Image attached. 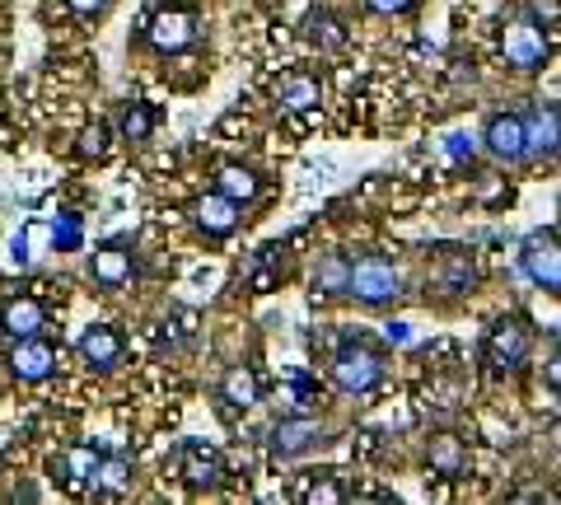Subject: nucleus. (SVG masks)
<instances>
[{
	"instance_id": "nucleus-1",
	"label": "nucleus",
	"mask_w": 561,
	"mask_h": 505,
	"mask_svg": "<svg viewBox=\"0 0 561 505\" xmlns=\"http://www.w3.org/2000/svg\"><path fill=\"white\" fill-rule=\"evenodd\" d=\"M534 352V323L524 313H501L482 337V365L491 375H519Z\"/></svg>"
},
{
	"instance_id": "nucleus-2",
	"label": "nucleus",
	"mask_w": 561,
	"mask_h": 505,
	"mask_svg": "<svg viewBox=\"0 0 561 505\" xmlns=\"http://www.w3.org/2000/svg\"><path fill=\"white\" fill-rule=\"evenodd\" d=\"M402 290H408V282H402V267L393 263V257H383V253L351 257V282H346L351 300H360L370 309H383V305H393Z\"/></svg>"
},
{
	"instance_id": "nucleus-3",
	"label": "nucleus",
	"mask_w": 561,
	"mask_h": 505,
	"mask_svg": "<svg viewBox=\"0 0 561 505\" xmlns=\"http://www.w3.org/2000/svg\"><path fill=\"white\" fill-rule=\"evenodd\" d=\"M332 385L342 393H370L383 385V352L365 337H351L332 356Z\"/></svg>"
},
{
	"instance_id": "nucleus-4",
	"label": "nucleus",
	"mask_w": 561,
	"mask_h": 505,
	"mask_svg": "<svg viewBox=\"0 0 561 505\" xmlns=\"http://www.w3.org/2000/svg\"><path fill=\"white\" fill-rule=\"evenodd\" d=\"M519 272L538 290L561 295V234L557 230H529L519 239Z\"/></svg>"
},
{
	"instance_id": "nucleus-5",
	"label": "nucleus",
	"mask_w": 561,
	"mask_h": 505,
	"mask_svg": "<svg viewBox=\"0 0 561 505\" xmlns=\"http://www.w3.org/2000/svg\"><path fill=\"white\" fill-rule=\"evenodd\" d=\"M548 51L552 47H548V38H542V24H534L529 14H511V20H505V28H501V57H505V66L534 76V71L548 66Z\"/></svg>"
},
{
	"instance_id": "nucleus-6",
	"label": "nucleus",
	"mask_w": 561,
	"mask_h": 505,
	"mask_svg": "<svg viewBox=\"0 0 561 505\" xmlns=\"http://www.w3.org/2000/svg\"><path fill=\"white\" fill-rule=\"evenodd\" d=\"M482 150L496 164H529V146H524V113H486L482 122Z\"/></svg>"
},
{
	"instance_id": "nucleus-7",
	"label": "nucleus",
	"mask_w": 561,
	"mask_h": 505,
	"mask_svg": "<svg viewBox=\"0 0 561 505\" xmlns=\"http://www.w3.org/2000/svg\"><path fill=\"white\" fill-rule=\"evenodd\" d=\"M524 146H529V164H552L561 154V108L557 103L534 99L524 108Z\"/></svg>"
},
{
	"instance_id": "nucleus-8",
	"label": "nucleus",
	"mask_w": 561,
	"mask_h": 505,
	"mask_svg": "<svg viewBox=\"0 0 561 505\" xmlns=\"http://www.w3.org/2000/svg\"><path fill=\"white\" fill-rule=\"evenodd\" d=\"M323 440H328V422H323V416H280V422L272 426V435H267V445H272L276 459H300V455H309V449L323 445Z\"/></svg>"
},
{
	"instance_id": "nucleus-9",
	"label": "nucleus",
	"mask_w": 561,
	"mask_h": 505,
	"mask_svg": "<svg viewBox=\"0 0 561 505\" xmlns=\"http://www.w3.org/2000/svg\"><path fill=\"white\" fill-rule=\"evenodd\" d=\"M76 352H80V360L90 365V370L108 375V370H117V365H122V356H127V337H122L113 323H90L80 333Z\"/></svg>"
},
{
	"instance_id": "nucleus-10",
	"label": "nucleus",
	"mask_w": 561,
	"mask_h": 505,
	"mask_svg": "<svg viewBox=\"0 0 561 505\" xmlns=\"http://www.w3.org/2000/svg\"><path fill=\"white\" fill-rule=\"evenodd\" d=\"M179 473H183V482L192 486V492H216V486L225 482V459H220V449H210L202 440H187L179 449Z\"/></svg>"
},
{
	"instance_id": "nucleus-11",
	"label": "nucleus",
	"mask_w": 561,
	"mask_h": 505,
	"mask_svg": "<svg viewBox=\"0 0 561 505\" xmlns=\"http://www.w3.org/2000/svg\"><path fill=\"white\" fill-rule=\"evenodd\" d=\"M5 365H10V375L20 379V385H38V379H47L51 370H57V352H51V342H43V333L38 337H20Z\"/></svg>"
},
{
	"instance_id": "nucleus-12",
	"label": "nucleus",
	"mask_w": 561,
	"mask_h": 505,
	"mask_svg": "<svg viewBox=\"0 0 561 505\" xmlns=\"http://www.w3.org/2000/svg\"><path fill=\"white\" fill-rule=\"evenodd\" d=\"M90 272H94V282L103 290H122L136 276V253L122 239H108V243H99V249H94Z\"/></svg>"
},
{
	"instance_id": "nucleus-13",
	"label": "nucleus",
	"mask_w": 561,
	"mask_h": 505,
	"mask_svg": "<svg viewBox=\"0 0 561 505\" xmlns=\"http://www.w3.org/2000/svg\"><path fill=\"white\" fill-rule=\"evenodd\" d=\"M192 38H197L192 10H160L150 20V43L160 51H183V47H192Z\"/></svg>"
},
{
	"instance_id": "nucleus-14",
	"label": "nucleus",
	"mask_w": 561,
	"mask_h": 505,
	"mask_svg": "<svg viewBox=\"0 0 561 505\" xmlns=\"http://www.w3.org/2000/svg\"><path fill=\"white\" fill-rule=\"evenodd\" d=\"M192 216H197L202 234L225 239V234H234V225H239V202L225 197V193H210V197H202L197 206H192Z\"/></svg>"
},
{
	"instance_id": "nucleus-15",
	"label": "nucleus",
	"mask_w": 561,
	"mask_h": 505,
	"mask_svg": "<svg viewBox=\"0 0 561 505\" xmlns=\"http://www.w3.org/2000/svg\"><path fill=\"white\" fill-rule=\"evenodd\" d=\"M0 328H5V337H38L47 328V309L33 300V295H20V300H10L5 309H0Z\"/></svg>"
},
{
	"instance_id": "nucleus-16",
	"label": "nucleus",
	"mask_w": 561,
	"mask_h": 505,
	"mask_svg": "<svg viewBox=\"0 0 561 505\" xmlns=\"http://www.w3.org/2000/svg\"><path fill=\"white\" fill-rule=\"evenodd\" d=\"M276 103H280L286 113H309V108H319V103H323L319 76H305V71L280 76V80H276Z\"/></svg>"
},
{
	"instance_id": "nucleus-17",
	"label": "nucleus",
	"mask_w": 561,
	"mask_h": 505,
	"mask_svg": "<svg viewBox=\"0 0 561 505\" xmlns=\"http://www.w3.org/2000/svg\"><path fill=\"white\" fill-rule=\"evenodd\" d=\"M426 463H431V473L435 478H445V482H459L468 473V445L459 440V435H435L431 449H426Z\"/></svg>"
},
{
	"instance_id": "nucleus-18",
	"label": "nucleus",
	"mask_w": 561,
	"mask_h": 505,
	"mask_svg": "<svg viewBox=\"0 0 561 505\" xmlns=\"http://www.w3.org/2000/svg\"><path fill=\"white\" fill-rule=\"evenodd\" d=\"M220 403L234 408V412H249L257 408V375L249 370V365H230L220 379Z\"/></svg>"
},
{
	"instance_id": "nucleus-19",
	"label": "nucleus",
	"mask_w": 561,
	"mask_h": 505,
	"mask_svg": "<svg viewBox=\"0 0 561 505\" xmlns=\"http://www.w3.org/2000/svg\"><path fill=\"white\" fill-rule=\"evenodd\" d=\"M51 473H57L66 486H94L99 455L94 449H84V445H76V449H66L61 459H51Z\"/></svg>"
},
{
	"instance_id": "nucleus-20",
	"label": "nucleus",
	"mask_w": 561,
	"mask_h": 505,
	"mask_svg": "<svg viewBox=\"0 0 561 505\" xmlns=\"http://www.w3.org/2000/svg\"><path fill=\"white\" fill-rule=\"evenodd\" d=\"M305 43L309 47H319V51H337L342 43H346V28H342V20L337 14H328V10H313V14H305Z\"/></svg>"
},
{
	"instance_id": "nucleus-21",
	"label": "nucleus",
	"mask_w": 561,
	"mask_h": 505,
	"mask_svg": "<svg viewBox=\"0 0 561 505\" xmlns=\"http://www.w3.org/2000/svg\"><path fill=\"white\" fill-rule=\"evenodd\" d=\"M94 492H99V496H122V492H131V459H127V455H108V459H99Z\"/></svg>"
},
{
	"instance_id": "nucleus-22",
	"label": "nucleus",
	"mask_w": 561,
	"mask_h": 505,
	"mask_svg": "<svg viewBox=\"0 0 561 505\" xmlns=\"http://www.w3.org/2000/svg\"><path fill=\"white\" fill-rule=\"evenodd\" d=\"M351 282V257L346 253H328L319 267H313V290L319 295H346Z\"/></svg>"
},
{
	"instance_id": "nucleus-23",
	"label": "nucleus",
	"mask_w": 561,
	"mask_h": 505,
	"mask_svg": "<svg viewBox=\"0 0 561 505\" xmlns=\"http://www.w3.org/2000/svg\"><path fill=\"white\" fill-rule=\"evenodd\" d=\"M216 193L234 197V202H253V197H257V173L243 169V164H225V169L216 173Z\"/></svg>"
},
{
	"instance_id": "nucleus-24",
	"label": "nucleus",
	"mask_w": 561,
	"mask_h": 505,
	"mask_svg": "<svg viewBox=\"0 0 561 505\" xmlns=\"http://www.w3.org/2000/svg\"><path fill=\"white\" fill-rule=\"evenodd\" d=\"M117 131H122V141H150V131H154V113H150V103H127L122 108V122H117Z\"/></svg>"
},
{
	"instance_id": "nucleus-25",
	"label": "nucleus",
	"mask_w": 561,
	"mask_h": 505,
	"mask_svg": "<svg viewBox=\"0 0 561 505\" xmlns=\"http://www.w3.org/2000/svg\"><path fill=\"white\" fill-rule=\"evenodd\" d=\"M472 286H478V267H472V257L459 253V249H449V253H445V290L463 295V290H472Z\"/></svg>"
},
{
	"instance_id": "nucleus-26",
	"label": "nucleus",
	"mask_w": 561,
	"mask_h": 505,
	"mask_svg": "<svg viewBox=\"0 0 561 505\" xmlns=\"http://www.w3.org/2000/svg\"><path fill=\"white\" fill-rule=\"evenodd\" d=\"M51 243H57V249H80V216L76 211H61L57 220H51Z\"/></svg>"
},
{
	"instance_id": "nucleus-27",
	"label": "nucleus",
	"mask_w": 561,
	"mask_h": 505,
	"mask_svg": "<svg viewBox=\"0 0 561 505\" xmlns=\"http://www.w3.org/2000/svg\"><path fill=\"white\" fill-rule=\"evenodd\" d=\"M440 150L449 154L454 164H468L472 154H478V136H468V131H445V141H440Z\"/></svg>"
},
{
	"instance_id": "nucleus-28",
	"label": "nucleus",
	"mask_w": 561,
	"mask_h": 505,
	"mask_svg": "<svg viewBox=\"0 0 561 505\" xmlns=\"http://www.w3.org/2000/svg\"><path fill=\"white\" fill-rule=\"evenodd\" d=\"M305 501H309V505H319V501H323V505H337V501H346V492H342L337 482H332V473H323L319 482H309Z\"/></svg>"
},
{
	"instance_id": "nucleus-29",
	"label": "nucleus",
	"mask_w": 561,
	"mask_h": 505,
	"mask_svg": "<svg viewBox=\"0 0 561 505\" xmlns=\"http://www.w3.org/2000/svg\"><path fill=\"white\" fill-rule=\"evenodd\" d=\"M524 14H529L534 24H542V28H552L557 20H561V0H529L524 5Z\"/></svg>"
},
{
	"instance_id": "nucleus-30",
	"label": "nucleus",
	"mask_w": 561,
	"mask_h": 505,
	"mask_svg": "<svg viewBox=\"0 0 561 505\" xmlns=\"http://www.w3.org/2000/svg\"><path fill=\"white\" fill-rule=\"evenodd\" d=\"M80 154H94V160L108 154V127H103V122H94V127L80 136Z\"/></svg>"
},
{
	"instance_id": "nucleus-31",
	"label": "nucleus",
	"mask_w": 561,
	"mask_h": 505,
	"mask_svg": "<svg viewBox=\"0 0 561 505\" xmlns=\"http://www.w3.org/2000/svg\"><path fill=\"white\" fill-rule=\"evenodd\" d=\"M542 379H548V389H552V393H561V342L552 346V356L542 360Z\"/></svg>"
},
{
	"instance_id": "nucleus-32",
	"label": "nucleus",
	"mask_w": 561,
	"mask_h": 505,
	"mask_svg": "<svg viewBox=\"0 0 561 505\" xmlns=\"http://www.w3.org/2000/svg\"><path fill=\"white\" fill-rule=\"evenodd\" d=\"M375 14H408L412 10V0H365Z\"/></svg>"
},
{
	"instance_id": "nucleus-33",
	"label": "nucleus",
	"mask_w": 561,
	"mask_h": 505,
	"mask_svg": "<svg viewBox=\"0 0 561 505\" xmlns=\"http://www.w3.org/2000/svg\"><path fill=\"white\" fill-rule=\"evenodd\" d=\"M383 342H389V346H408L412 342V328L408 323H389V328H383Z\"/></svg>"
},
{
	"instance_id": "nucleus-34",
	"label": "nucleus",
	"mask_w": 561,
	"mask_h": 505,
	"mask_svg": "<svg viewBox=\"0 0 561 505\" xmlns=\"http://www.w3.org/2000/svg\"><path fill=\"white\" fill-rule=\"evenodd\" d=\"M108 0H70V10H80V14H99Z\"/></svg>"
},
{
	"instance_id": "nucleus-35",
	"label": "nucleus",
	"mask_w": 561,
	"mask_h": 505,
	"mask_svg": "<svg viewBox=\"0 0 561 505\" xmlns=\"http://www.w3.org/2000/svg\"><path fill=\"white\" fill-rule=\"evenodd\" d=\"M548 440H552V449H557V455H561V416H557V422H552V431H548Z\"/></svg>"
}]
</instances>
